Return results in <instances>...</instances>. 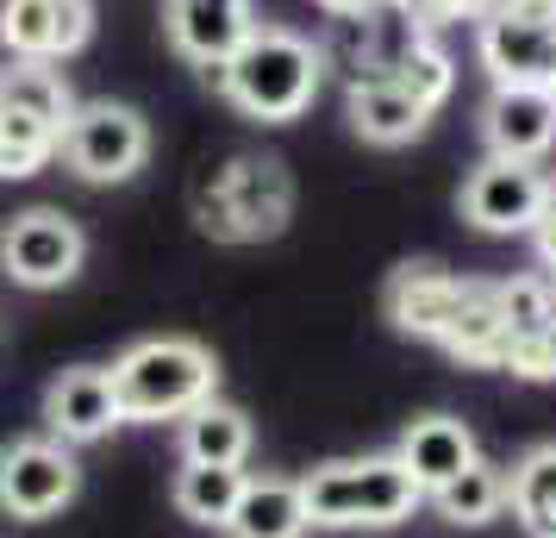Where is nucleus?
Segmentation results:
<instances>
[{"instance_id":"cd10ccee","label":"nucleus","mask_w":556,"mask_h":538,"mask_svg":"<svg viewBox=\"0 0 556 538\" xmlns=\"http://www.w3.org/2000/svg\"><path fill=\"white\" fill-rule=\"evenodd\" d=\"M551 95H556V82H551Z\"/></svg>"},{"instance_id":"a211bd4d","label":"nucleus","mask_w":556,"mask_h":538,"mask_svg":"<svg viewBox=\"0 0 556 538\" xmlns=\"http://www.w3.org/2000/svg\"><path fill=\"white\" fill-rule=\"evenodd\" d=\"M251 458V420L231 401H201L194 413H181V463H231L244 470Z\"/></svg>"},{"instance_id":"423d86ee","label":"nucleus","mask_w":556,"mask_h":538,"mask_svg":"<svg viewBox=\"0 0 556 538\" xmlns=\"http://www.w3.org/2000/svg\"><path fill=\"white\" fill-rule=\"evenodd\" d=\"M88 263V232L56 213V207H26L0 226V276L20 288H63Z\"/></svg>"},{"instance_id":"9b49d317","label":"nucleus","mask_w":556,"mask_h":538,"mask_svg":"<svg viewBox=\"0 0 556 538\" xmlns=\"http://www.w3.org/2000/svg\"><path fill=\"white\" fill-rule=\"evenodd\" d=\"M163 26L201 76H213L256 32V0H163Z\"/></svg>"},{"instance_id":"dca6fc26","label":"nucleus","mask_w":556,"mask_h":538,"mask_svg":"<svg viewBox=\"0 0 556 538\" xmlns=\"http://www.w3.org/2000/svg\"><path fill=\"white\" fill-rule=\"evenodd\" d=\"M313 520H306V495L301 483L288 476H244L238 488V508L219 526L226 538H301Z\"/></svg>"},{"instance_id":"ddd939ff","label":"nucleus","mask_w":556,"mask_h":538,"mask_svg":"<svg viewBox=\"0 0 556 538\" xmlns=\"http://www.w3.org/2000/svg\"><path fill=\"white\" fill-rule=\"evenodd\" d=\"M45 426H51V438H63V445H94V438H106L113 426H126V420H119V401H113V376L94 370V363L63 370V376L45 388Z\"/></svg>"},{"instance_id":"39448f33","label":"nucleus","mask_w":556,"mask_h":538,"mask_svg":"<svg viewBox=\"0 0 556 538\" xmlns=\"http://www.w3.org/2000/svg\"><path fill=\"white\" fill-rule=\"evenodd\" d=\"M481 70L494 88H551L556 82V0H513L476 32Z\"/></svg>"},{"instance_id":"bb28decb","label":"nucleus","mask_w":556,"mask_h":538,"mask_svg":"<svg viewBox=\"0 0 556 538\" xmlns=\"http://www.w3.org/2000/svg\"><path fill=\"white\" fill-rule=\"evenodd\" d=\"M544 213H556V176H551V195H544Z\"/></svg>"},{"instance_id":"1a4fd4ad","label":"nucleus","mask_w":556,"mask_h":538,"mask_svg":"<svg viewBox=\"0 0 556 538\" xmlns=\"http://www.w3.org/2000/svg\"><path fill=\"white\" fill-rule=\"evenodd\" d=\"M288 220V176L276 157H238L213 201H201V226L219 238H269Z\"/></svg>"},{"instance_id":"412c9836","label":"nucleus","mask_w":556,"mask_h":538,"mask_svg":"<svg viewBox=\"0 0 556 538\" xmlns=\"http://www.w3.org/2000/svg\"><path fill=\"white\" fill-rule=\"evenodd\" d=\"M238 488H244V470H231V463H181L176 508L194 526H226L231 508H238Z\"/></svg>"},{"instance_id":"4468645a","label":"nucleus","mask_w":556,"mask_h":538,"mask_svg":"<svg viewBox=\"0 0 556 538\" xmlns=\"http://www.w3.org/2000/svg\"><path fill=\"white\" fill-rule=\"evenodd\" d=\"M488 151L513 163H538L556 145V95L551 88H494V101L481 113Z\"/></svg>"},{"instance_id":"6e6552de","label":"nucleus","mask_w":556,"mask_h":538,"mask_svg":"<svg viewBox=\"0 0 556 538\" xmlns=\"http://www.w3.org/2000/svg\"><path fill=\"white\" fill-rule=\"evenodd\" d=\"M81 463L63 438H20L0 451V508L13 520H51L76 501Z\"/></svg>"},{"instance_id":"20e7f679","label":"nucleus","mask_w":556,"mask_h":538,"mask_svg":"<svg viewBox=\"0 0 556 538\" xmlns=\"http://www.w3.org/2000/svg\"><path fill=\"white\" fill-rule=\"evenodd\" d=\"M306 520L313 526H401L426 501V488L413 483L394 451L388 458H338L301 476Z\"/></svg>"},{"instance_id":"f257e3e1","label":"nucleus","mask_w":556,"mask_h":538,"mask_svg":"<svg viewBox=\"0 0 556 538\" xmlns=\"http://www.w3.org/2000/svg\"><path fill=\"white\" fill-rule=\"evenodd\" d=\"M388 320L394 333L426 338L456 363L476 370H513V308L506 283L481 276H451L438 263H401L388 276Z\"/></svg>"},{"instance_id":"c85d7f7f","label":"nucleus","mask_w":556,"mask_h":538,"mask_svg":"<svg viewBox=\"0 0 556 538\" xmlns=\"http://www.w3.org/2000/svg\"><path fill=\"white\" fill-rule=\"evenodd\" d=\"M551 283H556V270H551Z\"/></svg>"},{"instance_id":"a878e982","label":"nucleus","mask_w":556,"mask_h":538,"mask_svg":"<svg viewBox=\"0 0 556 538\" xmlns=\"http://www.w3.org/2000/svg\"><path fill=\"white\" fill-rule=\"evenodd\" d=\"M513 0H456V13H469V20H488V13H501Z\"/></svg>"},{"instance_id":"7ed1b4c3","label":"nucleus","mask_w":556,"mask_h":538,"mask_svg":"<svg viewBox=\"0 0 556 538\" xmlns=\"http://www.w3.org/2000/svg\"><path fill=\"white\" fill-rule=\"evenodd\" d=\"M106 376H113L119 420L151 426V420H181V413H194L201 401H213L219 363H213V351H206L201 338L163 333V338H138Z\"/></svg>"},{"instance_id":"b1692460","label":"nucleus","mask_w":556,"mask_h":538,"mask_svg":"<svg viewBox=\"0 0 556 538\" xmlns=\"http://www.w3.org/2000/svg\"><path fill=\"white\" fill-rule=\"evenodd\" d=\"M56 145H63V132L56 126L31 120V113H13V107H0V182L38 176V170L56 157Z\"/></svg>"},{"instance_id":"393cba45","label":"nucleus","mask_w":556,"mask_h":538,"mask_svg":"<svg viewBox=\"0 0 556 538\" xmlns=\"http://www.w3.org/2000/svg\"><path fill=\"white\" fill-rule=\"evenodd\" d=\"M531 232H538V257H544V270H556V213H544Z\"/></svg>"},{"instance_id":"f3484780","label":"nucleus","mask_w":556,"mask_h":538,"mask_svg":"<svg viewBox=\"0 0 556 538\" xmlns=\"http://www.w3.org/2000/svg\"><path fill=\"white\" fill-rule=\"evenodd\" d=\"M344 113H351L356 138H369V145H406V138H419L426 132V107L406 95L401 82H388L376 70L369 82H351V101H344Z\"/></svg>"},{"instance_id":"6ab92c4d","label":"nucleus","mask_w":556,"mask_h":538,"mask_svg":"<svg viewBox=\"0 0 556 538\" xmlns=\"http://www.w3.org/2000/svg\"><path fill=\"white\" fill-rule=\"evenodd\" d=\"M0 107H13V113H31V120H45V126H70V113H76V95H70V82L56 63H38V57H13L7 70H0Z\"/></svg>"},{"instance_id":"f8f14e48","label":"nucleus","mask_w":556,"mask_h":538,"mask_svg":"<svg viewBox=\"0 0 556 538\" xmlns=\"http://www.w3.org/2000/svg\"><path fill=\"white\" fill-rule=\"evenodd\" d=\"M94 32V7L88 0H7L0 7V45L7 57H76Z\"/></svg>"},{"instance_id":"9d476101","label":"nucleus","mask_w":556,"mask_h":538,"mask_svg":"<svg viewBox=\"0 0 556 538\" xmlns=\"http://www.w3.org/2000/svg\"><path fill=\"white\" fill-rule=\"evenodd\" d=\"M544 195H551V176L538 163H513V157H488L476 176L463 182V213L476 220L481 232H531L544 220Z\"/></svg>"},{"instance_id":"0eeeda50","label":"nucleus","mask_w":556,"mask_h":538,"mask_svg":"<svg viewBox=\"0 0 556 538\" xmlns=\"http://www.w3.org/2000/svg\"><path fill=\"white\" fill-rule=\"evenodd\" d=\"M56 151H63V163L81 182H126L151 157V126H144V113H131L119 101H94V107H76L70 113Z\"/></svg>"},{"instance_id":"5701e85b","label":"nucleus","mask_w":556,"mask_h":538,"mask_svg":"<svg viewBox=\"0 0 556 538\" xmlns=\"http://www.w3.org/2000/svg\"><path fill=\"white\" fill-rule=\"evenodd\" d=\"M381 76H388V82H401V88H406V95H413L419 107H426V113H438V107L451 101V88H456L451 57L438 51V45H431L426 32H413V45H406V51L394 57V63H388Z\"/></svg>"},{"instance_id":"f03ea898","label":"nucleus","mask_w":556,"mask_h":538,"mask_svg":"<svg viewBox=\"0 0 556 538\" xmlns=\"http://www.w3.org/2000/svg\"><path fill=\"white\" fill-rule=\"evenodd\" d=\"M319 76H326V51L313 38H301L288 26H256L206 82H219L238 113L281 126V120H301L313 107Z\"/></svg>"},{"instance_id":"aec40b11","label":"nucleus","mask_w":556,"mask_h":538,"mask_svg":"<svg viewBox=\"0 0 556 538\" xmlns=\"http://www.w3.org/2000/svg\"><path fill=\"white\" fill-rule=\"evenodd\" d=\"M506 508L531 538H556V445H531L506 476Z\"/></svg>"},{"instance_id":"2eb2a0df","label":"nucleus","mask_w":556,"mask_h":538,"mask_svg":"<svg viewBox=\"0 0 556 538\" xmlns=\"http://www.w3.org/2000/svg\"><path fill=\"white\" fill-rule=\"evenodd\" d=\"M394 458L413 470V483L426 488V495H438V488L451 483V476H463L481 451H476V433H469L463 420H451V413H426V420L406 426V438H401Z\"/></svg>"},{"instance_id":"4be33fe9","label":"nucleus","mask_w":556,"mask_h":538,"mask_svg":"<svg viewBox=\"0 0 556 538\" xmlns=\"http://www.w3.org/2000/svg\"><path fill=\"white\" fill-rule=\"evenodd\" d=\"M431 501H438V513L456 520V526H488V520L506 513V470H494V463L476 458L463 476H451V483L438 488Z\"/></svg>"}]
</instances>
